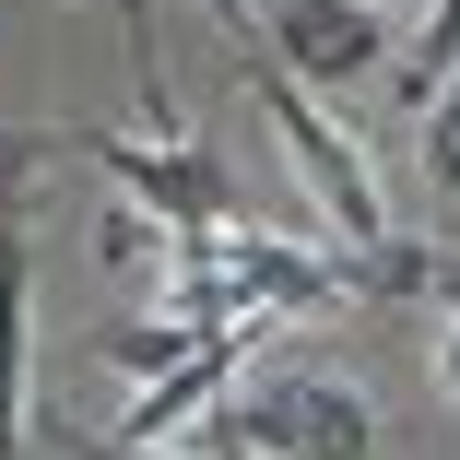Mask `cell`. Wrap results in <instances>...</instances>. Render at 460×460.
Returning <instances> with one entry per match:
<instances>
[{
  "label": "cell",
  "mask_w": 460,
  "mask_h": 460,
  "mask_svg": "<svg viewBox=\"0 0 460 460\" xmlns=\"http://www.w3.org/2000/svg\"><path fill=\"white\" fill-rule=\"evenodd\" d=\"M71 460H165V448H119V437H71Z\"/></svg>",
  "instance_id": "obj_8"
},
{
  "label": "cell",
  "mask_w": 460,
  "mask_h": 460,
  "mask_svg": "<svg viewBox=\"0 0 460 460\" xmlns=\"http://www.w3.org/2000/svg\"><path fill=\"white\" fill-rule=\"evenodd\" d=\"M448 59H460V0H425V36H413V59H402V95H413V107L448 95Z\"/></svg>",
  "instance_id": "obj_6"
},
{
  "label": "cell",
  "mask_w": 460,
  "mask_h": 460,
  "mask_svg": "<svg viewBox=\"0 0 460 460\" xmlns=\"http://www.w3.org/2000/svg\"><path fill=\"white\" fill-rule=\"evenodd\" d=\"M425 177H437V201L460 213V71H448V95L425 107Z\"/></svg>",
  "instance_id": "obj_7"
},
{
  "label": "cell",
  "mask_w": 460,
  "mask_h": 460,
  "mask_svg": "<svg viewBox=\"0 0 460 460\" xmlns=\"http://www.w3.org/2000/svg\"><path fill=\"white\" fill-rule=\"evenodd\" d=\"M201 448H213V460H248V437H236V425H225V413H213V425H201Z\"/></svg>",
  "instance_id": "obj_10"
},
{
  "label": "cell",
  "mask_w": 460,
  "mask_h": 460,
  "mask_svg": "<svg viewBox=\"0 0 460 460\" xmlns=\"http://www.w3.org/2000/svg\"><path fill=\"white\" fill-rule=\"evenodd\" d=\"M225 425L248 437V460H378V413L331 366H248Z\"/></svg>",
  "instance_id": "obj_2"
},
{
  "label": "cell",
  "mask_w": 460,
  "mask_h": 460,
  "mask_svg": "<svg viewBox=\"0 0 460 460\" xmlns=\"http://www.w3.org/2000/svg\"><path fill=\"white\" fill-rule=\"evenodd\" d=\"M71 154H83V165H107L119 190H130V213H154L165 236H213V225H225V165H213L201 142H119V130H71Z\"/></svg>",
  "instance_id": "obj_3"
},
{
  "label": "cell",
  "mask_w": 460,
  "mask_h": 460,
  "mask_svg": "<svg viewBox=\"0 0 460 460\" xmlns=\"http://www.w3.org/2000/svg\"><path fill=\"white\" fill-rule=\"evenodd\" d=\"M213 13H225V36H236V71H248V95H260V119L271 130H284V154H296V177H307V201L354 236V260H378V248H402L390 236V201H378V165H366L342 130H331V107L307 95V83L284 71V59H271V36H260V13H248V0H213Z\"/></svg>",
  "instance_id": "obj_1"
},
{
  "label": "cell",
  "mask_w": 460,
  "mask_h": 460,
  "mask_svg": "<svg viewBox=\"0 0 460 460\" xmlns=\"http://www.w3.org/2000/svg\"><path fill=\"white\" fill-rule=\"evenodd\" d=\"M437 378L460 390V307H448V331H437Z\"/></svg>",
  "instance_id": "obj_9"
},
{
  "label": "cell",
  "mask_w": 460,
  "mask_h": 460,
  "mask_svg": "<svg viewBox=\"0 0 460 460\" xmlns=\"http://www.w3.org/2000/svg\"><path fill=\"white\" fill-rule=\"evenodd\" d=\"M24 354H36V248L13 213L0 225V460L24 448Z\"/></svg>",
  "instance_id": "obj_5"
},
{
  "label": "cell",
  "mask_w": 460,
  "mask_h": 460,
  "mask_svg": "<svg viewBox=\"0 0 460 460\" xmlns=\"http://www.w3.org/2000/svg\"><path fill=\"white\" fill-rule=\"evenodd\" d=\"M271 59L331 107V95H354V83L390 59V24H378V0H284V13H271Z\"/></svg>",
  "instance_id": "obj_4"
}]
</instances>
